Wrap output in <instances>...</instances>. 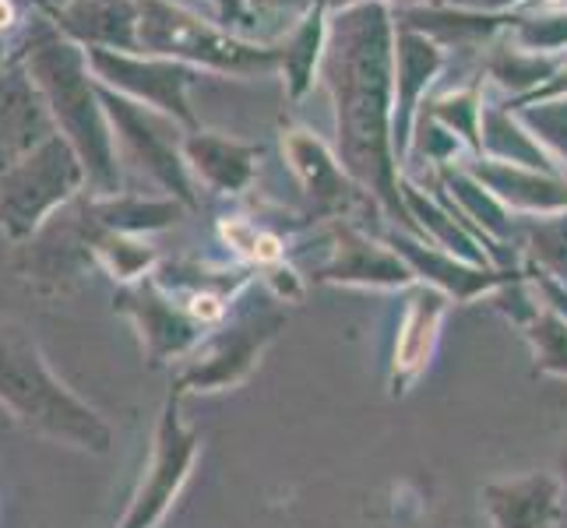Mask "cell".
<instances>
[{"mask_svg":"<svg viewBox=\"0 0 567 528\" xmlns=\"http://www.w3.org/2000/svg\"><path fill=\"white\" fill-rule=\"evenodd\" d=\"M336 95L339 152L349 176H357L374 198H381L391 215L409 219L388 138V53L378 11L363 14V25L349 35L346 50L339 53Z\"/></svg>","mask_w":567,"mask_h":528,"instance_id":"1","label":"cell"},{"mask_svg":"<svg viewBox=\"0 0 567 528\" xmlns=\"http://www.w3.org/2000/svg\"><path fill=\"white\" fill-rule=\"evenodd\" d=\"M0 405L56 444L89 455H110L113 429L85 398L53 374L43 349L22 324L0 321Z\"/></svg>","mask_w":567,"mask_h":528,"instance_id":"2","label":"cell"},{"mask_svg":"<svg viewBox=\"0 0 567 528\" xmlns=\"http://www.w3.org/2000/svg\"><path fill=\"white\" fill-rule=\"evenodd\" d=\"M184 395L169 387V395L159 408L152 434V452L142 468V479L134 486L131 504L116 528H159V521L177 504L181 490L187 486L194 462L202 455V434L181 416Z\"/></svg>","mask_w":567,"mask_h":528,"instance_id":"3","label":"cell"},{"mask_svg":"<svg viewBox=\"0 0 567 528\" xmlns=\"http://www.w3.org/2000/svg\"><path fill=\"white\" fill-rule=\"evenodd\" d=\"M282 328H286V310L279 307H261L233 321H223L219 328H212V335L184 363L173 387L184 398L240 387L258 370L268 345L282 335Z\"/></svg>","mask_w":567,"mask_h":528,"instance_id":"4","label":"cell"},{"mask_svg":"<svg viewBox=\"0 0 567 528\" xmlns=\"http://www.w3.org/2000/svg\"><path fill=\"white\" fill-rule=\"evenodd\" d=\"M35 74L43 82L47 95L53 100V110L61 116V124L68 127L71 142L78 148V159L85 163L92 184L100 190L116 187V163H113V148H110V134L95 113L92 92L82 77V64L71 50H43L35 56Z\"/></svg>","mask_w":567,"mask_h":528,"instance_id":"5","label":"cell"},{"mask_svg":"<svg viewBox=\"0 0 567 528\" xmlns=\"http://www.w3.org/2000/svg\"><path fill=\"white\" fill-rule=\"evenodd\" d=\"M82 159L64 142H43L29 152L22 163H14L0 180V222L11 237H29L39 219L61 205L82 184Z\"/></svg>","mask_w":567,"mask_h":528,"instance_id":"6","label":"cell"},{"mask_svg":"<svg viewBox=\"0 0 567 528\" xmlns=\"http://www.w3.org/2000/svg\"><path fill=\"white\" fill-rule=\"evenodd\" d=\"M116 310L134 324L148 366L190 360L212 328L190 314V307L159 282H131L116 292Z\"/></svg>","mask_w":567,"mask_h":528,"instance_id":"7","label":"cell"},{"mask_svg":"<svg viewBox=\"0 0 567 528\" xmlns=\"http://www.w3.org/2000/svg\"><path fill=\"white\" fill-rule=\"evenodd\" d=\"M452 297H444L441 289L416 282L405 289L402 318H399V335L391 345V363H388V395L405 398L416 387V381L426 374L430 360H434L441 328L447 310H452Z\"/></svg>","mask_w":567,"mask_h":528,"instance_id":"8","label":"cell"},{"mask_svg":"<svg viewBox=\"0 0 567 528\" xmlns=\"http://www.w3.org/2000/svg\"><path fill=\"white\" fill-rule=\"evenodd\" d=\"M483 515L491 528H560L567 515L557 473H518L483 483Z\"/></svg>","mask_w":567,"mask_h":528,"instance_id":"9","label":"cell"},{"mask_svg":"<svg viewBox=\"0 0 567 528\" xmlns=\"http://www.w3.org/2000/svg\"><path fill=\"white\" fill-rule=\"evenodd\" d=\"M391 250L413 268L416 282H426L441 289L444 297H452L455 303H473V300H491L501 286H507L512 279H518V271L507 268H480L468 265L455 253H447L441 247H426L409 237H391Z\"/></svg>","mask_w":567,"mask_h":528,"instance_id":"10","label":"cell"},{"mask_svg":"<svg viewBox=\"0 0 567 528\" xmlns=\"http://www.w3.org/2000/svg\"><path fill=\"white\" fill-rule=\"evenodd\" d=\"M324 286H349V289H409L416 286L413 268H409L395 250L374 244L367 232L353 226H339L336 258H331L318 276Z\"/></svg>","mask_w":567,"mask_h":528,"instance_id":"11","label":"cell"},{"mask_svg":"<svg viewBox=\"0 0 567 528\" xmlns=\"http://www.w3.org/2000/svg\"><path fill=\"white\" fill-rule=\"evenodd\" d=\"M142 39L152 50H169V53H184V56H198L208 64H226V68H244L254 61H265V53H254L233 39L205 29L194 18L163 8V4H145L142 14Z\"/></svg>","mask_w":567,"mask_h":528,"instance_id":"12","label":"cell"},{"mask_svg":"<svg viewBox=\"0 0 567 528\" xmlns=\"http://www.w3.org/2000/svg\"><path fill=\"white\" fill-rule=\"evenodd\" d=\"M476 180L494 194L501 205L533 215H564L567 211V184L554 176H539V169H525L512 163H483L473 169Z\"/></svg>","mask_w":567,"mask_h":528,"instance_id":"13","label":"cell"},{"mask_svg":"<svg viewBox=\"0 0 567 528\" xmlns=\"http://www.w3.org/2000/svg\"><path fill=\"white\" fill-rule=\"evenodd\" d=\"M286 155L292 173L300 176L303 190L318 201V208L324 211H346L360 194L349 184V169H342V163H336L324 152V145L318 138H307V134H289L286 138Z\"/></svg>","mask_w":567,"mask_h":528,"instance_id":"14","label":"cell"},{"mask_svg":"<svg viewBox=\"0 0 567 528\" xmlns=\"http://www.w3.org/2000/svg\"><path fill=\"white\" fill-rule=\"evenodd\" d=\"M187 159L190 166L202 173V180L223 194H240L250 176H254V163H258V152L244 148L237 142L226 138H212V134H202V138L187 142Z\"/></svg>","mask_w":567,"mask_h":528,"instance_id":"15","label":"cell"},{"mask_svg":"<svg viewBox=\"0 0 567 528\" xmlns=\"http://www.w3.org/2000/svg\"><path fill=\"white\" fill-rule=\"evenodd\" d=\"M39 134V113L22 85L0 82V173H8L22 155L32 152Z\"/></svg>","mask_w":567,"mask_h":528,"instance_id":"16","label":"cell"},{"mask_svg":"<svg viewBox=\"0 0 567 528\" xmlns=\"http://www.w3.org/2000/svg\"><path fill=\"white\" fill-rule=\"evenodd\" d=\"M522 339L533 349V370L546 377H560L567 381V318L557 307L539 303L536 314L525 321Z\"/></svg>","mask_w":567,"mask_h":528,"instance_id":"17","label":"cell"},{"mask_svg":"<svg viewBox=\"0 0 567 528\" xmlns=\"http://www.w3.org/2000/svg\"><path fill=\"white\" fill-rule=\"evenodd\" d=\"M181 208L173 201H113L100 208V222L110 232H138V229H163L177 222Z\"/></svg>","mask_w":567,"mask_h":528,"instance_id":"18","label":"cell"},{"mask_svg":"<svg viewBox=\"0 0 567 528\" xmlns=\"http://www.w3.org/2000/svg\"><path fill=\"white\" fill-rule=\"evenodd\" d=\"M529 247H533V261L539 265L543 276L567 289V211L533 226Z\"/></svg>","mask_w":567,"mask_h":528,"instance_id":"19","label":"cell"},{"mask_svg":"<svg viewBox=\"0 0 567 528\" xmlns=\"http://www.w3.org/2000/svg\"><path fill=\"white\" fill-rule=\"evenodd\" d=\"M95 250H100L103 265L113 271V279L121 282H134L138 276H145V271L155 265V250L138 244V240H124L116 237V232H110V237H103L100 244H95Z\"/></svg>","mask_w":567,"mask_h":528,"instance_id":"20","label":"cell"},{"mask_svg":"<svg viewBox=\"0 0 567 528\" xmlns=\"http://www.w3.org/2000/svg\"><path fill=\"white\" fill-rule=\"evenodd\" d=\"M452 187L462 198L465 211L476 215V222H483L486 232H494V237H507V232H512V219L504 215V208L494 194L483 190L480 180H462V176H452Z\"/></svg>","mask_w":567,"mask_h":528,"instance_id":"21","label":"cell"},{"mask_svg":"<svg viewBox=\"0 0 567 528\" xmlns=\"http://www.w3.org/2000/svg\"><path fill=\"white\" fill-rule=\"evenodd\" d=\"M74 25L82 32H92V35H103V39H113V43H127L131 39V8L127 4H116V0H106V4H92V8H82L74 14Z\"/></svg>","mask_w":567,"mask_h":528,"instance_id":"22","label":"cell"},{"mask_svg":"<svg viewBox=\"0 0 567 528\" xmlns=\"http://www.w3.org/2000/svg\"><path fill=\"white\" fill-rule=\"evenodd\" d=\"M529 121L539 127V134L554 145V152L567 166V110H546V113H529Z\"/></svg>","mask_w":567,"mask_h":528,"instance_id":"23","label":"cell"},{"mask_svg":"<svg viewBox=\"0 0 567 528\" xmlns=\"http://www.w3.org/2000/svg\"><path fill=\"white\" fill-rule=\"evenodd\" d=\"M557 476L564 486V500H567V437L560 441V452H557Z\"/></svg>","mask_w":567,"mask_h":528,"instance_id":"24","label":"cell"},{"mask_svg":"<svg viewBox=\"0 0 567 528\" xmlns=\"http://www.w3.org/2000/svg\"><path fill=\"white\" fill-rule=\"evenodd\" d=\"M8 18H11V8L0 4V25H8Z\"/></svg>","mask_w":567,"mask_h":528,"instance_id":"25","label":"cell"}]
</instances>
